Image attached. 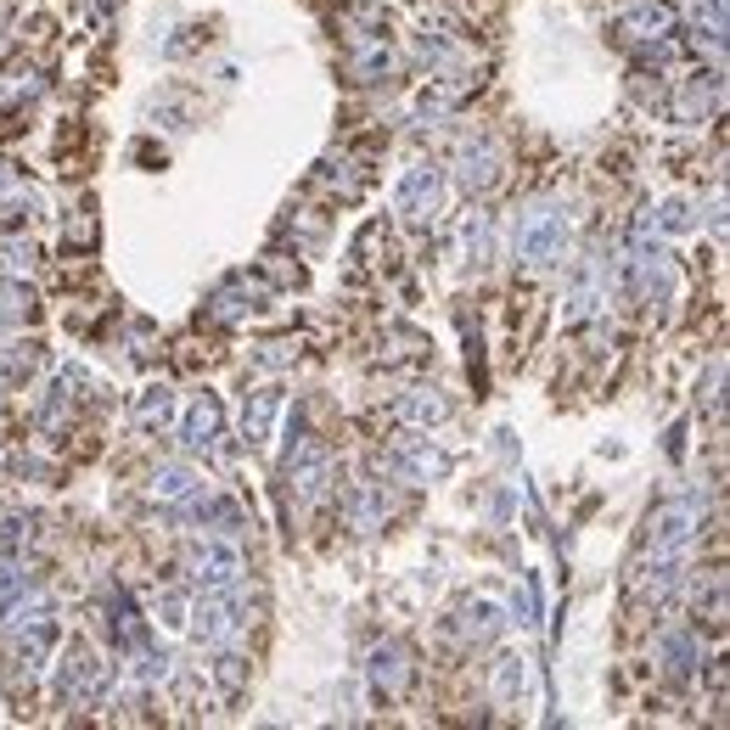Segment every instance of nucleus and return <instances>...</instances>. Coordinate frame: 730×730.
Instances as JSON below:
<instances>
[{
  "label": "nucleus",
  "mask_w": 730,
  "mask_h": 730,
  "mask_svg": "<svg viewBox=\"0 0 730 730\" xmlns=\"http://www.w3.org/2000/svg\"><path fill=\"white\" fill-rule=\"evenodd\" d=\"M23 585H29V579H23V568H18V562H7V568H0V612H7V607L23 596Z\"/></svg>",
  "instance_id": "nucleus-8"
},
{
  "label": "nucleus",
  "mask_w": 730,
  "mask_h": 730,
  "mask_svg": "<svg viewBox=\"0 0 730 730\" xmlns=\"http://www.w3.org/2000/svg\"><path fill=\"white\" fill-rule=\"evenodd\" d=\"M399 203H405L410 220H427V214L438 209V169H416V174H405Z\"/></svg>",
  "instance_id": "nucleus-4"
},
{
  "label": "nucleus",
  "mask_w": 730,
  "mask_h": 730,
  "mask_svg": "<svg viewBox=\"0 0 730 730\" xmlns=\"http://www.w3.org/2000/svg\"><path fill=\"white\" fill-rule=\"evenodd\" d=\"M192 568H197V579H203L209 590H231V585H242V557L231 551V545H209V551L192 557Z\"/></svg>",
  "instance_id": "nucleus-3"
},
{
  "label": "nucleus",
  "mask_w": 730,
  "mask_h": 730,
  "mask_svg": "<svg viewBox=\"0 0 730 730\" xmlns=\"http://www.w3.org/2000/svg\"><path fill=\"white\" fill-rule=\"evenodd\" d=\"M247 612V601H242V590L231 585V590H209V601L197 607V635L203 641H236L242 635V618Z\"/></svg>",
  "instance_id": "nucleus-2"
},
{
  "label": "nucleus",
  "mask_w": 730,
  "mask_h": 730,
  "mask_svg": "<svg viewBox=\"0 0 730 730\" xmlns=\"http://www.w3.org/2000/svg\"><path fill=\"white\" fill-rule=\"evenodd\" d=\"M214 438H220V410H214V399H203V405L186 416V444H192V449H214Z\"/></svg>",
  "instance_id": "nucleus-5"
},
{
  "label": "nucleus",
  "mask_w": 730,
  "mask_h": 730,
  "mask_svg": "<svg viewBox=\"0 0 730 730\" xmlns=\"http://www.w3.org/2000/svg\"><path fill=\"white\" fill-rule=\"evenodd\" d=\"M562 242H568V220H562V214H551V209H534V214H523L517 253H523L528 264H551V258L562 253Z\"/></svg>",
  "instance_id": "nucleus-1"
},
{
  "label": "nucleus",
  "mask_w": 730,
  "mask_h": 730,
  "mask_svg": "<svg viewBox=\"0 0 730 730\" xmlns=\"http://www.w3.org/2000/svg\"><path fill=\"white\" fill-rule=\"evenodd\" d=\"M192 489H197V484H192V473H186V467H169V473H158V495H163V500H186Z\"/></svg>",
  "instance_id": "nucleus-6"
},
{
  "label": "nucleus",
  "mask_w": 730,
  "mask_h": 730,
  "mask_svg": "<svg viewBox=\"0 0 730 730\" xmlns=\"http://www.w3.org/2000/svg\"><path fill=\"white\" fill-rule=\"evenodd\" d=\"M377 680H383L388 691H399V686H405V652H399V647L377 658Z\"/></svg>",
  "instance_id": "nucleus-7"
}]
</instances>
